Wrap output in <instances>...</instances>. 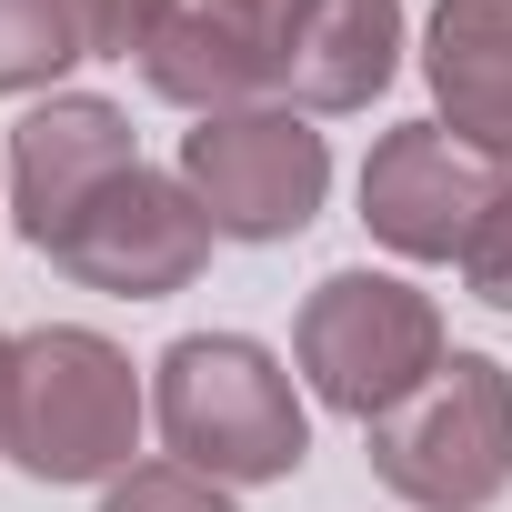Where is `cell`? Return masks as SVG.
Returning a JSON list of instances; mask_svg holds the SVG:
<instances>
[{
  "mask_svg": "<svg viewBox=\"0 0 512 512\" xmlns=\"http://www.w3.org/2000/svg\"><path fill=\"white\" fill-rule=\"evenodd\" d=\"M151 422H161L171 462H191L211 482H282L312 452V422H302L292 372L262 342H241V332H181L161 352Z\"/></svg>",
  "mask_w": 512,
  "mask_h": 512,
  "instance_id": "6da1fadb",
  "label": "cell"
},
{
  "mask_svg": "<svg viewBox=\"0 0 512 512\" xmlns=\"http://www.w3.org/2000/svg\"><path fill=\"white\" fill-rule=\"evenodd\" d=\"M372 472L412 512H492L512 492V372L442 352V372L372 422Z\"/></svg>",
  "mask_w": 512,
  "mask_h": 512,
  "instance_id": "7a4b0ae2",
  "label": "cell"
},
{
  "mask_svg": "<svg viewBox=\"0 0 512 512\" xmlns=\"http://www.w3.org/2000/svg\"><path fill=\"white\" fill-rule=\"evenodd\" d=\"M292 352H302V382L372 432L392 402H412L442 372V312H432V292H412L392 272H332L302 302Z\"/></svg>",
  "mask_w": 512,
  "mask_h": 512,
  "instance_id": "3957f363",
  "label": "cell"
},
{
  "mask_svg": "<svg viewBox=\"0 0 512 512\" xmlns=\"http://www.w3.org/2000/svg\"><path fill=\"white\" fill-rule=\"evenodd\" d=\"M131 432H141V382H131V362L101 332L51 322V332L21 342L11 462L31 482H121L131 472Z\"/></svg>",
  "mask_w": 512,
  "mask_h": 512,
  "instance_id": "277c9868",
  "label": "cell"
},
{
  "mask_svg": "<svg viewBox=\"0 0 512 512\" xmlns=\"http://www.w3.org/2000/svg\"><path fill=\"white\" fill-rule=\"evenodd\" d=\"M181 181L221 241H292V231H312V211L332 191V151L302 111L251 101V111H211L181 141Z\"/></svg>",
  "mask_w": 512,
  "mask_h": 512,
  "instance_id": "5b68a950",
  "label": "cell"
},
{
  "mask_svg": "<svg viewBox=\"0 0 512 512\" xmlns=\"http://www.w3.org/2000/svg\"><path fill=\"white\" fill-rule=\"evenodd\" d=\"M211 211L191 201V181H171V171H151V161H131L121 181H101L41 251L81 282V292H111V302H161V292H181L201 262H211Z\"/></svg>",
  "mask_w": 512,
  "mask_h": 512,
  "instance_id": "8992f818",
  "label": "cell"
},
{
  "mask_svg": "<svg viewBox=\"0 0 512 512\" xmlns=\"http://www.w3.org/2000/svg\"><path fill=\"white\" fill-rule=\"evenodd\" d=\"M502 191H512L502 161H482V151L452 141L442 121H402V131H382L372 161H362V221L402 251V262H462Z\"/></svg>",
  "mask_w": 512,
  "mask_h": 512,
  "instance_id": "52a82bcc",
  "label": "cell"
},
{
  "mask_svg": "<svg viewBox=\"0 0 512 512\" xmlns=\"http://www.w3.org/2000/svg\"><path fill=\"white\" fill-rule=\"evenodd\" d=\"M402 71V0H282L272 21V91L282 111H362Z\"/></svg>",
  "mask_w": 512,
  "mask_h": 512,
  "instance_id": "ba28073f",
  "label": "cell"
},
{
  "mask_svg": "<svg viewBox=\"0 0 512 512\" xmlns=\"http://www.w3.org/2000/svg\"><path fill=\"white\" fill-rule=\"evenodd\" d=\"M272 21L282 0H171L141 51V81L201 121L251 111V91H272Z\"/></svg>",
  "mask_w": 512,
  "mask_h": 512,
  "instance_id": "9c48e42d",
  "label": "cell"
},
{
  "mask_svg": "<svg viewBox=\"0 0 512 512\" xmlns=\"http://www.w3.org/2000/svg\"><path fill=\"white\" fill-rule=\"evenodd\" d=\"M141 151H131V121L111 111V101H91V91H71V101H41L21 131H11V211H21V231L31 241H51L101 181H121Z\"/></svg>",
  "mask_w": 512,
  "mask_h": 512,
  "instance_id": "30bf717a",
  "label": "cell"
},
{
  "mask_svg": "<svg viewBox=\"0 0 512 512\" xmlns=\"http://www.w3.org/2000/svg\"><path fill=\"white\" fill-rule=\"evenodd\" d=\"M442 131L512 171V0H442L422 41Z\"/></svg>",
  "mask_w": 512,
  "mask_h": 512,
  "instance_id": "8fae6325",
  "label": "cell"
},
{
  "mask_svg": "<svg viewBox=\"0 0 512 512\" xmlns=\"http://www.w3.org/2000/svg\"><path fill=\"white\" fill-rule=\"evenodd\" d=\"M81 61L71 0H0V91H41Z\"/></svg>",
  "mask_w": 512,
  "mask_h": 512,
  "instance_id": "7c38bea8",
  "label": "cell"
},
{
  "mask_svg": "<svg viewBox=\"0 0 512 512\" xmlns=\"http://www.w3.org/2000/svg\"><path fill=\"white\" fill-rule=\"evenodd\" d=\"M101 512H231V492L211 472H191V462H131Z\"/></svg>",
  "mask_w": 512,
  "mask_h": 512,
  "instance_id": "4fadbf2b",
  "label": "cell"
},
{
  "mask_svg": "<svg viewBox=\"0 0 512 512\" xmlns=\"http://www.w3.org/2000/svg\"><path fill=\"white\" fill-rule=\"evenodd\" d=\"M161 11H171V0H71L81 51H101V61H131V51H151Z\"/></svg>",
  "mask_w": 512,
  "mask_h": 512,
  "instance_id": "5bb4252c",
  "label": "cell"
},
{
  "mask_svg": "<svg viewBox=\"0 0 512 512\" xmlns=\"http://www.w3.org/2000/svg\"><path fill=\"white\" fill-rule=\"evenodd\" d=\"M462 282H472V302L512 312V191H502V201H492V221L472 231V251H462Z\"/></svg>",
  "mask_w": 512,
  "mask_h": 512,
  "instance_id": "9a60e30c",
  "label": "cell"
},
{
  "mask_svg": "<svg viewBox=\"0 0 512 512\" xmlns=\"http://www.w3.org/2000/svg\"><path fill=\"white\" fill-rule=\"evenodd\" d=\"M11 422H21V342H0V452H11Z\"/></svg>",
  "mask_w": 512,
  "mask_h": 512,
  "instance_id": "2e32d148",
  "label": "cell"
}]
</instances>
